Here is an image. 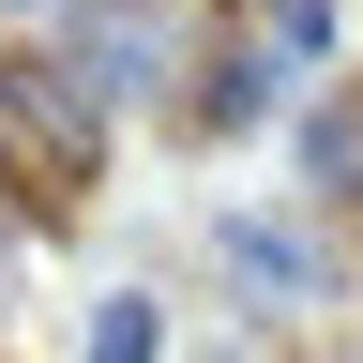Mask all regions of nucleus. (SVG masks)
Instances as JSON below:
<instances>
[{"label":"nucleus","mask_w":363,"mask_h":363,"mask_svg":"<svg viewBox=\"0 0 363 363\" xmlns=\"http://www.w3.org/2000/svg\"><path fill=\"white\" fill-rule=\"evenodd\" d=\"M91 363H152V303H106V318H91Z\"/></svg>","instance_id":"nucleus-3"},{"label":"nucleus","mask_w":363,"mask_h":363,"mask_svg":"<svg viewBox=\"0 0 363 363\" xmlns=\"http://www.w3.org/2000/svg\"><path fill=\"white\" fill-rule=\"evenodd\" d=\"M0 167H16L45 212H61V197H91V121H61V91H45L30 61L0 76Z\"/></svg>","instance_id":"nucleus-1"},{"label":"nucleus","mask_w":363,"mask_h":363,"mask_svg":"<svg viewBox=\"0 0 363 363\" xmlns=\"http://www.w3.org/2000/svg\"><path fill=\"white\" fill-rule=\"evenodd\" d=\"M318 182H333V197H363V106L318 121Z\"/></svg>","instance_id":"nucleus-2"}]
</instances>
